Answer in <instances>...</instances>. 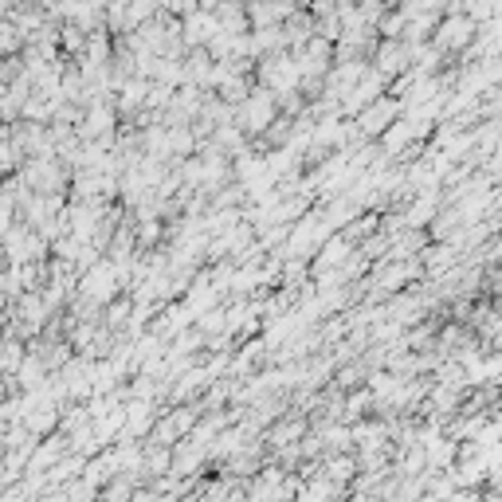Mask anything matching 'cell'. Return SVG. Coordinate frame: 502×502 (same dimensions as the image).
Segmentation results:
<instances>
[{
	"instance_id": "6da1fadb",
	"label": "cell",
	"mask_w": 502,
	"mask_h": 502,
	"mask_svg": "<svg viewBox=\"0 0 502 502\" xmlns=\"http://www.w3.org/2000/svg\"><path fill=\"white\" fill-rule=\"evenodd\" d=\"M479 32V24H471V20L464 13H444L436 20V36H432V47L436 51H459V47H467L471 39H475Z\"/></svg>"
},
{
	"instance_id": "7a4b0ae2",
	"label": "cell",
	"mask_w": 502,
	"mask_h": 502,
	"mask_svg": "<svg viewBox=\"0 0 502 502\" xmlns=\"http://www.w3.org/2000/svg\"><path fill=\"white\" fill-rule=\"evenodd\" d=\"M408 59H413V47H408L404 39H385V44L377 47V71H381V75H396V71H404Z\"/></svg>"
},
{
	"instance_id": "3957f363",
	"label": "cell",
	"mask_w": 502,
	"mask_h": 502,
	"mask_svg": "<svg viewBox=\"0 0 502 502\" xmlns=\"http://www.w3.org/2000/svg\"><path fill=\"white\" fill-rule=\"evenodd\" d=\"M388 118H396V102L393 98H377V102H369V106L362 110L357 126H362L365 134H385V122Z\"/></svg>"
},
{
	"instance_id": "277c9868",
	"label": "cell",
	"mask_w": 502,
	"mask_h": 502,
	"mask_svg": "<svg viewBox=\"0 0 502 502\" xmlns=\"http://www.w3.org/2000/svg\"><path fill=\"white\" fill-rule=\"evenodd\" d=\"M271 126V95H255L251 102H243V130H268Z\"/></svg>"
},
{
	"instance_id": "5b68a950",
	"label": "cell",
	"mask_w": 502,
	"mask_h": 502,
	"mask_svg": "<svg viewBox=\"0 0 502 502\" xmlns=\"http://www.w3.org/2000/svg\"><path fill=\"white\" fill-rule=\"evenodd\" d=\"M87 39H90V36H87L79 24H59V44H64L67 51H83Z\"/></svg>"
}]
</instances>
